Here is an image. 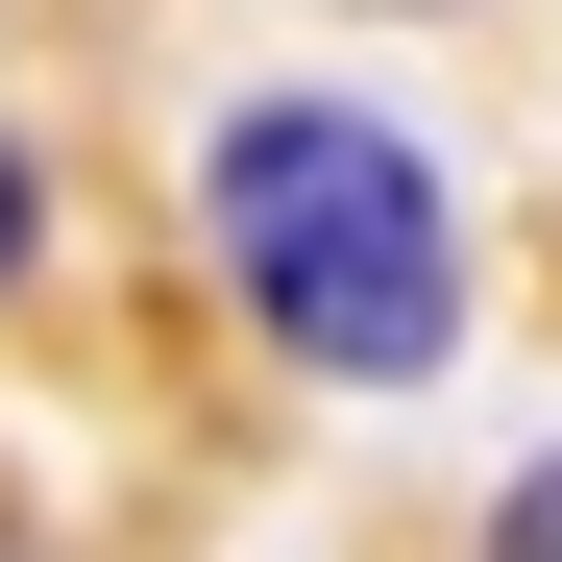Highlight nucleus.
Instances as JSON below:
<instances>
[{
  "label": "nucleus",
  "instance_id": "1",
  "mask_svg": "<svg viewBox=\"0 0 562 562\" xmlns=\"http://www.w3.org/2000/svg\"><path fill=\"white\" fill-rule=\"evenodd\" d=\"M196 196H221V269H245V318L294 342V367L392 392V367L464 342V221H440V171H416L392 123H342V99H245Z\"/></svg>",
  "mask_w": 562,
  "mask_h": 562
},
{
  "label": "nucleus",
  "instance_id": "2",
  "mask_svg": "<svg viewBox=\"0 0 562 562\" xmlns=\"http://www.w3.org/2000/svg\"><path fill=\"white\" fill-rule=\"evenodd\" d=\"M490 562H562V464H538V490H514V514H490Z\"/></svg>",
  "mask_w": 562,
  "mask_h": 562
},
{
  "label": "nucleus",
  "instance_id": "3",
  "mask_svg": "<svg viewBox=\"0 0 562 562\" xmlns=\"http://www.w3.org/2000/svg\"><path fill=\"white\" fill-rule=\"evenodd\" d=\"M0 269H25V147H0Z\"/></svg>",
  "mask_w": 562,
  "mask_h": 562
}]
</instances>
